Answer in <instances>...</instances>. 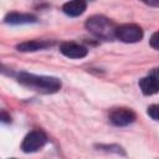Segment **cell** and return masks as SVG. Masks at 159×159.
Returning a JSON list of instances; mask_svg holds the SVG:
<instances>
[{
	"instance_id": "6da1fadb",
	"label": "cell",
	"mask_w": 159,
	"mask_h": 159,
	"mask_svg": "<svg viewBox=\"0 0 159 159\" xmlns=\"http://www.w3.org/2000/svg\"><path fill=\"white\" fill-rule=\"evenodd\" d=\"M17 81L22 86L41 93H56L61 88L60 80L51 76H39L29 72H20L17 75Z\"/></svg>"
},
{
	"instance_id": "7a4b0ae2",
	"label": "cell",
	"mask_w": 159,
	"mask_h": 159,
	"mask_svg": "<svg viewBox=\"0 0 159 159\" xmlns=\"http://www.w3.org/2000/svg\"><path fill=\"white\" fill-rule=\"evenodd\" d=\"M86 29L93 34L94 36L103 39V40H112L116 37V25L106 16L102 15H93L87 19Z\"/></svg>"
},
{
	"instance_id": "3957f363",
	"label": "cell",
	"mask_w": 159,
	"mask_h": 159,
	"mask_svg": "<svg viewBox=\"0 0 159 159\" xmlns=\"http://www.w3.org/2000/svg\"><path fill=\"white\" fill-rule=\"evenodd\" d=\"M116 39L120 40L122 42H127V43L138 42L143 39V30L140 26L135 24H124L117 27Z\"/></svg>"
},
{
	"instance_id": "277c9868",
	"label": "cell",
	"mask_w": 159,
	"mask_h": 159,
	"mask_svg": "<svg viewBox=\"0 0 159 159\" xmlns=\"http://www.w3.org/2000/svg\"><path fill=\"white\" fill-rule=\"evenodd\" d=\"M47 143V137L41 130H32L30 132L21 143V149L25 153H34L40 150Z\"/></svg>"
},
{
	"instance_id": "5b68a950",
	"label": "cell",
	"mask_w": 159,
	"mask_h": 159,
	"mask_svg": "<svg viewBox=\"0 0 159 159\" xmlns=\"http://www.w3.org/2000/svg\"><path fill=\"white\" fill-rule=\"evenodd\" d=\"M109 119L114 125L124 127V125H128V124L134 122L135 114L133 111H130L128 108H117V109L111 112Z\"/></svg>"
},
{
	"instance_id": "8992f818",
	"label": "cell",
	"mask_w": 159,
	"mask_h": 159,
	"mask_svg": "<svg viewBox=\"0 0 159 159\" xmlns=\"http://www.w3.org/2000/svg\"><path fill=\"white\" fill-rule=\"evenodd\" d=\"M60 51L68 58H82L87 55V48L76 42H63L60 46Z\"/></svg>"
},
{
	"instance_id": "52a82bcc",
	"label": "cell",
	"mask_w": 159,
	"mask_h": 159,
	"mask_svg": "<svg viewBox=\"0 0 159 159\" xmlns=\"http://www.w3.org/2000/svg\"><path fill=\"white\" fill-rule=\"evenodd\" d=\"M139 87L145 96H150L159 92V77L154 75H149L143 77L139 81Z\"/></svg>"
},
{
	"instance_id": "ba28073f",
	"label": "cell",
	"mask_w": 159,
	"mask_h": 159,
	"mask_svg": "<svg viewBox=\"0 0 159 159\" xmlns=\"http://www.w3.org/2000/svg\"><path fill=\"white\" fill-rule=\"evenodd\" d=\"M87 7V2L83 0H73L68 1L62 6V10L66 15L68 16H80L81 14L84 12Z\"/></svg>"
},
{
	"instance_id": "9c48e42d",
	"label": "cell",
	"mask_w": 159,
	"mask_h": 159,
	"mask_svg": "<svg viewBox=\"0 0 159 159\" xmlns=\"http://www.w3.org/2000/svg\"><path fill=\"white\" fill-rule=\"evenodd\" d=\"M5 22L11 25H21V24H31L36 22V17L31 14L22 12H10L5 16Z\"/></svg>"
},
{
	"instance_id": "30bf717a",
	"label": "cell",
	"mask_w": 159,
	"mask_h": 159,
	"mask_svg": "<svg viewBox=\"0 0 159 159\" xmlns=\"http://www.w3.org/2000/svg\"><path fill=\"white\" fill-rule=\"evenodd\" d=\"M53 42H50V41H26V42H21L16 46V48L21 52H32V51H39V50H43L46 47H50L52 46Z\"/></svg>"
},
{
	"instance_id": "8fae6325",
	"label": "cell",
	"mask_w": 159,
	"mask_h": 159,
	"mask_svg": "<svg viewBox=\"0 0 159 159\" xmlns=\"http://www.w3.org/2000/svg\"><path fill=\"white\" fill-rule=\"evenodd\" d=\"M148 116L155 120H159V103L148 107Z\"/></svg>"
},
{
	"instance_id": "7c38bea8",
	"label": "cell",
	"mask_w": 159,
	"mask_h": 159,
	"mask_svg": "<svg viewBox=\"0 0 159 159\" xmlns=\"http://www.w3.org/2000/svg\"><path fill=\"white\" fill-rule=\"evenodd\" d=\"M149 42H150V46H152L153 48H155V50L159 51V31H157V32H154V34L152 35Z\"/></svg>"
},
{
	"instance_id": "4fadbf2b",
	"label": "cell",
	"mask_w": 159,
	"mask_h": 159,
	"mask_svg": "<svg viewBox=\"0 0 159 159\" xmlns=\"http://www.w3.org/2000/svg\"><path fill=\"white\" fill-rule=\"evenodd\" d=\"M1 118H2V122H10V117L6 116V112L5 111L1 112Z\"/></svg>"
},
{
	"instance_id": "5bb4252c",
	"label": "cell",
	"mask_w": 159,
	"mask_h": 159,
	"mask_svg": "<svg viewBox=\"0 0 159 159\" xmlns=\"http://www.w3.org/2000/svg\"><path fill=\"white\" fill-rule=\"evenodd\" d=\"M148 5H152V6H159V1H145Z\"/></svg>"
},
{
	"instance_id": "9a60e30c",
	"label": "cell",
	"mask_w": 159,
	"mask_h": 159,
	"mask_svg": "<svg viewBox=\"0 0 159 159\" xmlns=\"http://www.w3.org/2000/svg\"><path fill=\"white\" fill-rule=\"evenodd\" d=\"M150 75H154V76H158V77H159V67H158V68H154Z\"/></svg>"
}]
</instances>
